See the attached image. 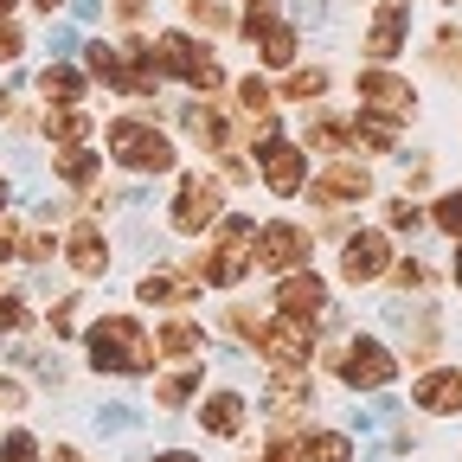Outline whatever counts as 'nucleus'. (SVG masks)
<instances>
[{
  "instance_id": "obj_42",
  "label": "nucleus",
  "mask_w": 462,
  "mask_h": 462,
  "mask_svg": "<svg viewBox=\"0 0 462 462\" xmlns=\"http://www.w3.org/2000/svg\"><path fill=\"white\" fill-rule=\"evenodd\" d=\"M20 51H26V32H20L14 20H0V65H14Z\"/></svg>"
},
{
  "instance_id": "obj_47",
  "label": "nucleus",
  "mask_w": 462,
  "mask_h": 462,
  "mask_svg": "<svg viewBox=\"0 0 462 462\" xmlns=\"http://www.w3.org/2000/svg\"><path fill=\"white\" fill-rule=\"evenodd\" d=\"M39 462H84V449H71V443H51V456H39Z\"/></svg>"
},
{
  "instance_id": "obj_37",
  "label": "nucleus",
  "mask_w": 462,
  "mask_h": 462,
  "mask_svg": "<svg viewBox=\"0 0 462 462\" xmlns=\"http://www.w3.org/2000/svg\"><path fill=\"white\" fill-rule=\"evenodd\" d=\"M180 14L199 32H231V7H225V0H180Z\"/></svg>"
},
{
  "instance_id": "obj_32",
  "label": "nucleus",
  "mask_w": 462,
  "mask_h": 462,
  "mask_svg": "<svg viewBox=\"0 0 462 462\" xmlns=\"http://www.w3.org/2000/svg\"><path fill=\"white\" fill-rule=\"evenodd\" d=\"M424 225L437 231V238H449V245H456V238H462V187H443V193L424 206Z\"/></svg>"
},
{
  "instance_id": "obj_11",
  "label": "nucleus",
  "mask_w": 462,
  "mask_h": 462,
  "mask_svg": "<svg viewBox=\"0 0 462 462\" xmlns=\"http://www.w3.org/2000/svg\"><path fill=\"white\" fill-rule=\"evenodd\" d=\"M315 206H366L373 199V167L366 161H354V154H328V167L321 173H309V187H302Z\"/></svg>"
},
{
  "instance_id": "obj_50",
  "label": "nucleus",
  "mask_w": 462,
  "mask_h": 462,
  "mask_svg": "<svg viewBox=\"0 0 462 462\" xmlns=\"http://www.w3.org/2000/svg\"><path fill=\"white\" fill-rule=\"evenodd\" d=\"M32 7H39V14H58V7H65V0H32Z\"/></svg>"
},
{
  "instance_id": "obj_14",
  "label": "nucleus",
  "mask_w": 462,
  "mask_h": 462,
  "mask_svg": "<svg viewBox=\"0 0 462 462\" xmlns=\"http://www.w3.org/2000/svg\"><path fill=\"white\" fill-rule=\"evenodd\" d=\"M263 411H270V424H276V430L309 424V411H315V379H309V366H270Z\"/></svg>"
},
{
  "instance_id": "obj_36",
  "label": "nucleus",
  "mask_w": 462,
  "mask_h": 462,
  "mask_svg": "<svg viewBox=\"0 0 462 462\" xmlns=\"http://www.w3.org/2000/svg\"><path fill=\"white\" fill-rule=\"evenodd\" d=\"M404 354H411V366H437V354H443V321H437V315L418 321L411 340H404Z\"/></svg>"
},
{
  "instance_id": "obj_31",
  "label": "nucleus",
  "mask_w": 462,
  "mask_h": 462,
  "mask_svg": "<svg viewBox=\"0 0 462 462\" xmlns=\"http://www.w3.org/2000/svg\"><path fill=\"white\" fill-rule=\"evenodd\" d=\"M385 282L398 289V296H430V289H437V270H430L424 257H392Z\"/></svg>"
},
{
  "instance_id": "obj_46",
  "label": "nucleus",
  "mask_w": 462,
  "mask_h": 462,
  "mask_svg": "<svg viewBox=\"0 0 462 462\" xmlns=\"http://www.w3.org/2000/svg\"><path fill=\"white\" fill-rule=\"evenodd\" d=\"M109 7H116V20H123V26H142V14H148V0H109Z\"/></svg>"
},
{
  "instance_id": "obj_26",
  "label": "nucleus",
  "mask_w": 462,
  "mask_h": 462,
  "mask_svg": "<svg viewBox=\"0 0 462 462\" xmlns=\"http://www.w3.org/2000/svg\"><path fill=\"white\" fill-rule=\"evenodd\" d=\"M346 142H354V123L334 109H315L302 123V148H315V154H346Z\"/></svg>"
},
{
  "instance_id": "obj_1",
  "label": "nucleus",
  "mask_w": 462,
  "mask_h": 462,
  "mask_svg": "<svg viewBox=\"0 0 462 462\" xmlns=\"http://www.w3.org/2000/svg\"><path fill=\"white\" fill-rule=\"evenodd\" d=\"M84 346H90V366H97V373H123V379L154 373V334H148L135 315H103V321L84 334Z\"/></svg>"
},
{
  "instance_id": "obj_53",
  "label": "nucleus",
  "mask_w": 462,
  "mask_h": 462,
  "mask_svg": "<svg viewBox=\"0 0 462 462\" xmlns=\"http://www.w3.org/2000/svg\"><path fill=\"white\" fill-rule=\"evenodd\" d=\"M7 199H14V187H7V180H0V212H7Z\"/></svg>"
},
{
  "instance_id": "obj_16",
  "label": "nucleus",
  "mask_w": 462,
  "mask_h": 462,
  "mask_svg": "<svg viewBox=\"0 0 462 462\" xmlns=\"http://www.w3.org/2000/svg\"><path fill=\"white\" fill-rule=\"evenodd\" d=\"M404 45H411V0H379L366 20V39H360L366 65H392Z\"/></svg>"
},
{
  "instance_id": "obj_52",
  "label": "nucleus",
  "mask_w": 462,
  "mask_h": 462,
  "mask_svg": "<svg viewBox=\"0 0 462 462\" xmlns=\"http://www.w3.org/2000/svg\"><path fill=\"white\" fill-rule=\"evenodd\" d=\"M238 7H245V14H257V7H276V0H238Z\"/></svg>"
},
{
  "instance_id": "obj_33",
  "label": "nucleus",
  "mask_w": 462,
  "mask_h": 462,
  "mask_svg": "<svg viewBox=\"0 0 462 462\" xmlns=\"http://www.w3.org/2000/svg\"><path fill=\"white\" fill-rule=\"evenodd\" d=\"M430 65L443 71V78H456L462 84V26H430Z\"/></svg>"
},
{
  "instance_id": "obj_3",
  "label": "nucleus",
  "mask_w": 462,
  "mask_h": 462,
  "mask_svg": "<svg viewBox=\"0 0 462 462\" xmlns=\"http://www.w3.org/2000/svg\"><path fill=\"white\" fill-rule=\"evenodd\" d=\"M154 65H161V78H180L193 97H218L225 90V65L212 58V45L199 32H187V26H173V32L154 39Z\"/></svg>"
},
{
  "instance_id": "obj_13",
  "label": "nucleus",
  "mask_w": 462,
  "mask_h": 462,
  "mask_svg": "<svg viewBox=\"0 0 462 462\" xmlns=\"http://www.w3.org/2000/svg\"><path fill=\"white\" fill-rule=\"evenodd\" d=\"M328 302H334V289H328V276H315V263L282 270L270 289V315H289V321H321Z\"/></svg>"
},
{
  "instance_id": "obj_29",
  "label": "nucleus",
  "mask_w": 462,
  "mask_h": 462,
  "mask_svg": "<svg viewBox=\"0 0 462 462\" xmlns=\"http://www.w3.org/2000/svg\"><path fill=\"white\" fill-rule=\"evenodd\" d=\"M90 116L78 109V103H51V116H45V142L51 148H78V142H90Z\"/></svg>"
},
{
  "instance_id": "obj_43",
  "label": "nucleus",
  "mask_w": 462,
  "mask_h": 462,
  "mask_svg": "<svg viewBox=\"0 0 462 462\" xmlns=\"http://www.w3.org/2000/svg\"><path fill=\"white\" fill-rule=\"evenodd\" d=\"M71 321H78V296H65V302L51 309V321H45V328H51V340H65V334H71Z\"/></svg>"
},
{
  "instance_id": "obj_25",
  "label": "nucleus",
  "mask_w": 462,
  "mask_h": 462,
  "mask_svg": "<svg viewBox=\"0 0 462 462\" xmlns=\"http://www.w3.org/2000/svg\"><path fill=\"white\" fill-rule=\"evenodd\" d=\"M296 449H302V462H354V437H346L340 424H302V437H296Z\"/></svg>"
},
{
  "instance_id": "obj_27",
  "label": "nucleus",
  "mask_w": 462,
  "mask_h": 462,
  "mask_svg": "<svg viewBox=\"0 0 462 462\" xmlns=\"http://www.w3.org/2000/svg\"><path fill=\"white\" fill-rule=\"evenodd\" d=\"M32 90H39L45 103H84L90 78H84V65H58V58H51V65L32 78Z\"/></svg>"
},
{
  "instance_id": "obj_15",
  "label": "nucleus",
  "mask_w": 462,
  "mask_h": 462,
  "mask_svg": "<svg viewBox=\"0 0 462 462\" xmlns=\"http://www.w3.org/2000/svg\"><path fill=\"white\" fill-rule=\"evenodd\" d=\"M257 354L270 360V366H309L315 360V321H289V315H270L263 328H257Z\"/></svg>"
},
{
  "instance_id": "obj_17",
  "label": "nucleus",
  "mask_w": 462,
  "mask_h": 462,
  "mask_svg": "<svg viewBox=\"0 0 462 462\" xmlns=\"http://www.w3.org/2000/svg\"><path fill=\"white\" fill-rule=\"evenodd\" d=\"M199 430L218 437V443H245V430H251V398H245L238 385L206 392V398H199Z\"/></svg>"
},
{
  "instance_id": "obj_7",
  "label": "nucleus",
  "mask_w": 462,
  "mask_h": 462,
  "mask_svg": "<svg viewBox=\"0 0 462 462\" xmlns=\"http://www.w3.org/2000/svg\"><path fill=\"white\" fill-rule=\"evenodd\" d=\"M309 257H315V231H309V225H296V218H263V225H257V238H251V270L282 276V270H302Z\"/></svg>"
},
{
  "instance_id": "obj_9",
  "label": "nucleus",
  "mask_w": 462,
  "mask_h": 462,
  "mask_svg": "<svg viewBox=\"0 0 462 462\" xmlns=\"http://www.w3.org/2000/svg\"><path fill=\"white\" fill-rule=\"evenodd\" d=\"M392 270V231L385 225H360L340 238V282L346 289H373Z\"/></svg>"
},
{
  "instance_id": "obj_10",
  "label": "nucleus",
  "mask_w": 462,
  "mask_h": 462,
  "mask_svg": "<svg viewBox=\"0 0 462 462\" xmlns=\"http://www.w3.org/2000/svg\"><path fill=\"white\" fill-rule=\"evenodd\" d=\"M238 32L251 39V51H257V65H263V71H289V65H296V51H302V26H296V20H282L276 7L245 14Z\"/></svg>"
},
{
  "instance_id": "obj_21",
  "label": "nucleus",
  "mask_w": 462,
  "mask_h": 462,
  "mask_svg": "<svg viewBox=\"0 0 462 462\" xmlns=\"http://www.w3.org/2000/svg\"><path fill=\"white\" fill-rule=\"evenodd\" d=\"M109 238H103V225H71V238H65V263L84 276V282H97L103 270H109Z\"/></svg>"
},
{
  "instance_id": "obj_23",
  "label": "nucleus",
  "mask_w": 462,
  "mask_h": 462,
  "mask_svg": "<svg viewBox=\"0 0 462 462\" xmlns=\"http://www.w3.org/2000/svg\"><path fill=\"white\" fill-rule=\"evenodd\" d=\"M354 123V142L346 148H360V154H398V116H379V109H360V116H346Z\"/></svg>"
},
{
  "instance_id": "obj_20",
  "label": "nucleus",
  "mask_w": 462,
  "mask_h": 462,
  "mask_svg": "<svg viewBox=\"0 0 462 462\" xmlns=\"http://www.w3.org/2000/svg\"><path fill=\"white\" fill-rule=\"evenodd\" d=\"M135 296L148 302V309H187L193 296H199V282H193V270H142V282H135Z\"/></svg>"
},
{
  "instance_id": "obj_39",
  "label": "nucleus",
  "mask_w": 462,
  "mask_h": 462,
  "mask_svg": "<svg viewBox=\"0 0 462 462\" xmlns=\"http://www.w3.org/2000/svg\"><path fill=\"white\" fill-rule=\"evenodd\" d=\"M45 449H39V437L32 430H7L0 437V462H39Z\"/></svg>"
},
{
  "instance_id": "obj_5",
  "label": "nucleus",
  "mask_w": 462,
  "mask_h": 462,
  "mask_svg": "<svg viewBox=\"0 0 462 462\" xmlns=\"http://www.w3.org/2000/svg\"><path fill=\"white\" fill-rule=\"evenodd\" d=\"M251 238H257L251 218H218L212 251L193 257V282H199V289H238V282L251 276Z\"/></svg>"
},
{
  "instance_id": "obj_6",
  "label": "nucleus",
  "mask_w": 462,
  "mask_h": 462,
  "mask_svg": "<svg viewBox=\"0 0 462 462\" xmlns=\"http://www.w3.org/2000/svg\"><path fill=\"white\" fill-rule=\"evenodd\" d=\"M218 218H225V180H212V173H187V180L173 187V206H167L173 238H206Z\"/></svg>"
},
{
  "instance_id": "obj_12",
  "label": "nucleus",
  "mask_w": 462,
  "mask_h": 462,
  "mask_svg": "<svg viewBox=\"0 0 462 462\" xmlns=\"http://www.w3.org/2000/svg\"><path fill=\"white\" fill-rule=\"evenodd\" d=\"M354 97H360V109L398 116V123H411V116L424 109L418 84H411V78H398L392 65H360V78H354Z\"/></svg>"
},
{
  "instance_id": "obj_48",
  "label": "nucleus",
  "mask_w": 462,
  "mask_h": 462,
  "mask_svg": "<svg viewBox=\"0 0 462 462\" xmlns=\"http://www.w3.org/2000/svg\"><path fill=\"white\" fill-rule=\"evenodd\" d=\"M148 462H206V456H193V449H154Z\"/></svg>"
},
{
  "instance_id": "obj_22",
  "label": "nucleus",
  "mask_w": 462,
  "mask_h": 462,
  "mask_svg": "<svg viewBox=\"0 0 462 462\" xmlns=\"http://www.w3.org/2000/svg\"><path fill=\"white\" fill-rule=\"evenodd\" d=\"M199 354H206V328H199V321L173 315V321L154 328V360H180V366H193Z\"/></svg>"
},
{
  "instance_id": "obj_2",
  "label": "nucleus",
  "mask_w": 462,
  "mask_h": 462,
  "mask_svg": "<svg viewBox=\"0 0 462 462\" xmlns=\"http://www.w3.org/2000/svg\"><path fill=\"white\" fill-rule=\"evenodd\" d=\"M103 148H109L116 167H129V173H173V161H180L173 135L154 129L148 116H116V123H103Z\"/></svg>"
},
{
  "instance_id": "obj_28",
  "label": "nucleus",
  "mask_w": 462,
  "mask_h": 462,
  "mask_svg": "<svg viewBox=\"0 0 462 462\" xmlns=\"http://www.w3.org/2000/svg\"><path fill=\"white\" fill-rule=\"evenodd\" d=\"M84 78H90V84H103V90H123V78H129V58H123V45H103V39H90V45H84Z\"/></svg>"
},
{
  "instance_id": "obj_38",
  "label": "nucleus",
  "mask_w": 462,
  "mask_h": 462,
  "mask_svg": "<svg viewBox=\"0 0 462 462\" xmlns=\"http://www.w3.org/2000/svg\"><path fill=\"white\" fill-rule=\"evenodd\" d=\"M238 103H245V109H251V116H263V109H270V103H276V84H270V78H257V71H251V78H238Z\"/></svg>"
},
{
  "instance_id": "obj_35",
  "label": "nucleus",
  "mask_w": 462,
  "mask_h": 462,
  "mask_svg": "<svg viewBox=\"0 0 462 462\" xmlns=\"http://www.w3.org/2000/svg\"><path fill=\"white\" fill-rule=\"evenodd\" d=\"M385 231H392V238H418V231H430V225H424V206H418L411 193H398V199L385 206Z\"/></svg>"
},
{
  "instance_id": "obj_40",
  "label": "nucleus",
  "mask_w": 462,
  "mask_h": 462,
  "mask_svg": "<svg viewBox=\"0 0 462 462\" xmlns=\"http://www.w3.org/2000/svg\"><path fill=\"white\" fill-rule=\"evenodd\" d=\"M257 328H263V315H251L245 302H231V309H225V334H231V340H245V346H251Z\"/></svg>"
},
{
  "instance_id": "obj_45",
  "label": "nucleus",
  "mask_w": 462,
  "mask_h": 462,
  "mask_svg": "<svg viewBox=\"0 0 462 462\" xmlns=\"http://www.w3.org/2000/svg\"><path fill=\"white\" fill-rule=\"evenodd\" d=\"M7 257H20V225L0 218V263H7Z\"/></svg>"
},
{
  "instance_id": "obj_34",
  "label": "nucleus",
  "mask_w": 462,
  "mask_h": 462,
  "mask_svg": "<svg viewBox=\"0 0 462 462\" xmlns=\"http://www.w3.org/2000/svg\"><path fill=\"white\" fill-rule=\"evenodd\" d=\"M193 398H199V360L180 366V373H167V379L154 385V404H161V411H180V404H193Z\"/></svg>"
},
{
  "instance_id": "obj_49",
  "label": "nucleus",
  "mask_w": 462,
  "mask_h": 462,
  "mask_svg": "<svg viewBox=\"0 0 462 462\" xmlns=\"http://www.w3.org/2000/svg\"><path fill=\"white\" fill-rule=\"evenodd\" d=\"M449 289L462 296V238H456V257H449Z\"/></svg>"
},
{
  "instance_id": "obj_19",
  "label": "nucleus",
  "mask_w": 462,
  "mask_h": 462,
  "mask_svg": "<svg viewBox=\"0 0 462 462\" xmlns=\"http://www.w3.org/2000/svg\"><path fill=\"white\" fill-rule=\"evenodd\" d=\"M180 129H187V142L199 148V154H231V116L212 103V97H193L187 109H180Z\"/></svg>"
},
{
  "instance_id": "obj_54",
  "label": "nucleus",
  "mask_w": 462,
  "mask_h": 462,
  "mask_svg": "<svg viewBox=\"0 0 462 462\" xmlns=\"http://www.w3.org/2000/svg\"><path fill=\"white\" fill-rule=\"evenodd\" d=\"M443 7H456V0H443Z\"/></svg>"
},
{
  "instance_id": "obj_24",
  "label": "nucleus",
  "mask_w": 462,
  "mask_h": 462,
  "mask_svg": "<svg viewBox=\"0 0 462 462\" xmlns=\"http://www.w3.org/2000/svg\"><path fill=\"white\" fill-rule=\"evenodd\" d=\"M328 90H334V71H328V65H289V71H282V84H276V97H282V103H302V109H309V103H321Z\"/></svg>"
},
{
  "instance_id": "obj_41",
  "label": "nucleus",
  "mask_w": 462,
  "mask_h": 462,
  "mask_svg": "<svg viewBox=\"0 0 462 462\" xmlns=\"http://www.w3.org/2000/svg\"><path fill=\"white\" fill-rule=\"evenodd\" d=\"M51 251H58L51 231H26V238H20V257H32V263H51Z\"/></svg>"
},
{
  "instance_id": "obj_44",
  "label": "nucleus",
  "mask_w": 462,
  "mask_h": 462,
  "mask_svg": "<svg viewBox=\"0 0 462 462\" xmlns=\"http://www.w3.org/2000/svg\"><path fill=\"white\" fill-rule=\"evenodd\" d=\"M0 334H26V302L0 296Z\"/></svg>"
},
{
  "instance_id": "obj_8",
  "label": "nucleus",
  "mask_w": 462,
  "mask_h": 462,
  "mask_svg": "<svg viewBox=\"0 0 462 462\" xmlns=\"http://www.w3.org/2000/svg\"><path fill=\"white\" fill-rule=\"evenodd\" d=\"M251 154H257V180H263L270 199H302V187H309V148H302V142L270 135V142H257Z\"/></svg>"
},
{
  "instance_id": "obj_51",
  "label": "nucleus",
  "mask_w": 462,
  "mask_h": 462,
  "mask_svg": "<svg viewBox=\"0 0 462 462\" xmlns=\"http://www.w3.org/2000/svg\"><path fill=\"white\" fill-rule=\"evenodd\" d=\"M20 14V0H0V20H14Z\"/></svg>"
},
{
  "instance_id": "obj_30",
  "label": "nucleus",
  "mask_w": 462,
  "mask_h": 462,
  "mask_svg": "<svg viewBox=\"0 0 462 462\" xmlns=\"http://www.w3.org/2000/svg\"><path fill=\"white\" fill-rule=\"evenodd\" d=\"M51 173H58V180H65V187H90L97 173H103V154H97L90 142H78V148H58Z\"/></svg>"
},
{
  "instance_id": "obj_18",
  "label": "nucleus",
  "mask_w": 462,
  "mask_h": 462,
  "mask_svg": "<svg viewBox=\"0 0 462 462\" xmlns=\"http://www.w3.org/2000/svg\"><path fill=\"white\" fill-rule=\"evenodd\" d=\"M411 404L424 418H462V366H418Z\"/></svg>"
},
{
  "instance_id": "obj_4",
  "label": "nucleus",
  "mask_w": 462,
  "mask_h": 462,
  "mask_svg": "<svg viewBox=\"0 0 462 462\" xmlns=\"http://www.w3.org/2000/svg\"><path fill=\"white\" fill-rule=\"evenodd\" d=\"M398 346H385L379 334H346L340 346H334V379L346 385V392H392L398 385Z\"/></svg>"
}]
</instances>
